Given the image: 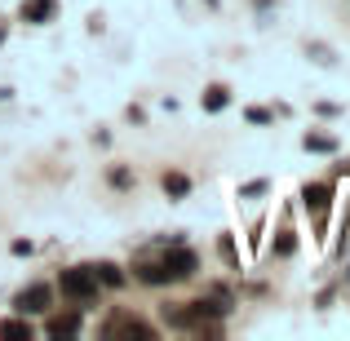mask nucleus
Returning <instances> with one entry per match:
<instances>
[{"label": "nucleus", "instance_id": "obj_1", "mask_svg": "<svg viewBox=\"0 0 350 341\" xmlns=\"http://www.w3.org/2000/svg\"><path fill=\"white\" fill-rule=\"evenodd\" d=\"M301 200V213L310 217V226H315V239L324 244L328 239V217H333V204H337V187L333 182H306V187L297 191Z\"/></svg>", "mask_w": 350, "mask_h": 341}, {"label": "nucleus", "instance_id": "obj_4", "mask_svg": "<svg viewBox=\"0 0 350 341\" xmlns=\"http://www.w3.org/2000/svg\"><path fill=\"white\" fill-rule=\"evenodd\" d=\"M103 337H142V341H151L155 337V324L129 315V310H111V315H107V324H103Z\"/></svg>", "mask_w": 350, "mask_h": 341}, {"label": "nucleus", "instance_id": "obj_10", "mask_svg": "<svg viewBox=\"0 0 350 341\" xmlns=\"http://www.w3.org/2000/svg\"><path fill=\"white\" fill-rule=\"evenodd\" d=\"M200 107H204L208 115H222L226 107H231V85H204V94H200Z\"/></svg>", "mask_w": 350, "mask_h": 341}, {"label": "nucleus", "instance_id": "obj_13", "mask_svg": "<svg viewBox=\"0 0 350 341\" xmlns=\"http://www.w3.org/2000/svg\"><path fill=\"white\" fill-rule=\"evenodd\" d=\"M160 191H164L169 200H187V195H191V178H187V173H178V169H169V173L160 178Z\"/></svg>", "mask_w": 350, "mask_h": 341}, {"label": "nucleus", "instance_id": "obj_21", "mask_svg": "<svg viewBox=\"0 0 350 341\" xmlns=\"http://www.w3.org/2000/svg\"><path fill=\"white\" fill-rule=\"evenodd\" d=\"M204 5H208V9H217V5H222V0H204Z\"/></svg>", "mask_w": 350, "mask_h": 341}, {"label": "nucleus", "instance_id": "obj_3", "mask_svg": "<svg viewBox=\"0 0 350 341\" xmlns=\"http://www.w3.org/2000/svg\"><path fill=\"white\" fill-rule=\"evenodd\" d=\"M14 310L18 315H49L53 310V284L36 279V284H27V288H18L14 292Z\"/></svg>", "mask_w": 350, "mask_h": 341}, {"label": "nucleus", "instance_id": "obj_2", "mask_svg": "<svg viewBox=\"0 0 350 341\" xmlns=\"http://www.w3.org/2000/svg\"><path fill=\"white\" fill-rule=\"evenodd\" d=\"M53 288L62 292V297L71 301V306H80V310H89L98 301V292H103V284H98V275H94V266H62L58 271V284Z\"/></svg>", "mask_w": 350, "mask_h": 341}, {"label": "nucleus", "instance_id": "obj_11", "mask_svg": "<svg viewBox=\"0 0 350 341\" xmlns=\"http://www.w3.org/2000/svg\"><path fill=\"white\" fill-rule=\"evenodd\" d=\"M89 266H94V275H98L103 288H124V284H129V275H124L120 262H107V257H103V262H89Z\"/></svg>", "mask_w": 350, "mask_h": 341}, {"label": "nucleus", "instance_id": "obj_15", "mask_svg": "<svg viewBox=\"0 0 350 341\" xmlns=\"http://www.w3.org/2000/svg\"><path fill=\"white\" fill-rule=\"evenodd\" d=\"M107 182H111V191H129V187H133V169L111 164V169H107Z\"/></svg>", "mask_w": 350, "mask_h": 341}, {"label": "nucleus", "instance_id": "obj_19", "mask_svg": "<svg viewBox=\"0 0 350 341\" xmlns=\"http://www.w3.org/2000/svg\"><path fill=\"white\" fill-rule=\"evenodd\" d=\"M9 253H14V257H31L36 244H31V239H14V244H9Z\"/></svg>", "mask_w": 350, "mask_h": 341}, {"label": "nucleus", "instance_id": "obj_7", "mask_svg": "<svg viewBox=\"0 0 350 341\" xmlns=\"http://www.w3.org/2000/svg\"><path fill=\"white\" fill-rule=\"evenodd\" d=\"M53 14H58V0H23V5H18V18H23L27 27L53 23Z\"/></svg>", "mask_w": 350, "mask_h": 341}, {"label": "nucleus", "instance_id": "obj_9", "mask_svg": "<svg viewBox=\"0 0 350 341\" xmlns=\"http://www.w3.org/2000/svg\"><path fill=\"white\" fill-rule=\"evenodd\" d=\"M0 337L5 341H31L36 337V324H31V315H9V319H0Z\"/></svg>", "mask_w": 350, "mask_h": 341}, {"label": "nucleus", "instance_id": "obj_22", "mask_svg": "<svg viewBox=\"0 0 350 341\" xmlns=\"http://www.w3.org/2000/svg\"><path fill=\"white\" fill-rule=\"evenodd\" d=\"M0 44H5V23H0Z\"/></svg>", "mask_w": 350, "mask_h": 341}, {"label": "nucleus", "instance_id": "obj_18", "mask_svg": "<svg viewBox=\"0 0 350 341\" xmlns=\"http://www.w3.org/2000/svg\"><path fill=\"white\" fill-rule=\"evenodd\" d=\"M244 120H248V124H271V120H275V111H266V107H248V111H244Z\"/></svg>", "mask_w": 350, "mask_h": 341}, {"label": "nucleus", "instance_id": "obj_6", "mask_svg": "<svg viewBox=\"0 0 350 341\" xmlns=\"http://www.w3.org/2000/svg\"><path fill=\"white\" fill-rule=\"evenodd\" d=\"M80 328H85V319H80V306L76 310H67V315H53V310H49V315H44V333H49V337H80Z\"/></svg>", "mask_w": 350, "mask_h": 341}, {"label": "nucleus", "instance_id": "obj_5", "mask_svg": "<svg viewBox=\"0 0 350 341\" xmlns=\"http://www.w3.org/2000/svg\"><path fill=\"white\" fill-rule=\"evenodd\" d=\"M293 253H297V230H293V213L284 208L280 226H275V235H271V257H293Z\"/></svg>", "mask_w": 350, "mask_h": 341}, {"label": "nucleus", "instance_id": "obj_8", "mask_svg": "<svg viewBox=\"0 0 350 341\" xmlns=\"http://www.w3.org/2000/svg\"><path fill=\"white\" fill-rule=\"evenodd\" d=\"M164 328H182V333H196V315H191V301H164L160 306Z\"/></svg>", "mask_w": 350, "mask_h": 341}, {"label": "nucleus", "instance_id": "obj_16", "mask_svg": "<svg viewBox=\"0 0 350 341\" xmlns=\"http://www.w3.org/2000/svg\"><path fill=\"white\" fill-rule=\"evenodd\" d=\"M306 53L319 62V67H337V53L328 49V44H319V40H315V44H306Z\"/></svg>", "mask_w": 350, "mask_h": 341}, {"label": "nucleus", "instance_id": "obj_12", "mask_svg": "<svg viewBox=\"0 0 350 341\" xmlns=\"http://www.w3.org/2000/svg\"><path fill=\"white\" fill-rule=\"evenodd\" d=\"M337 137L333 133H315V128H310V133H301V151H310V155H337Z\"/></svg>", "mask_w": 350, "mask_h": 341}, {"label": "nucleus", "instance_id": "obj_20", "mask_svg": "<svg viewBox=\"0 0 350 341\" xmlns=\"http://www.w3.org/2000/svg\"><path fill=\"white\" fill-rule=\"evenodd\" d=\"M9 98H14V89H9V85H0V103H9Z\"/></svg>", "mask_w": 350, "mask_h": 341}, {"label": "nucleus", "instance_id": "obj_17", "mask_svg": "<svg viewBox=\"0 0 350 341\" xmlns=\"http://www.w3.org/2000/svg\"><path fill=\"white\" fill-rule=\"evenodd\" d=\"M266 191H271V182H266V178H253V182H244V187H239V200H257V195H266Z\"/></svg>", "mask_w": 350, "mask_h": 341}, {"label": "nucleus", "instance_id": "obj_14", "mask_svg": "<svg viewBox=\"0 0 350 341\" xmlns=\"http://www.w3.org/2000/svg\"><path fill=\"white\" fill-rule=\"evenodd\" d=\"M217 257L226 262V271H239V248H235V235H231V230H222V235H217Z\"/></svg>", "mask_w": 350, "mask_h": 341}]
</instances>
